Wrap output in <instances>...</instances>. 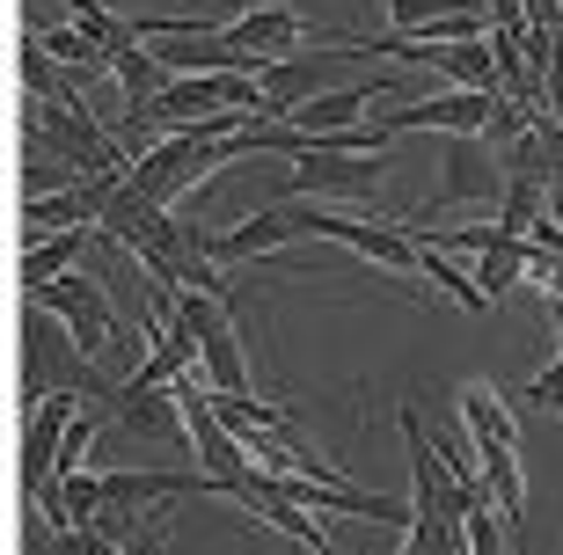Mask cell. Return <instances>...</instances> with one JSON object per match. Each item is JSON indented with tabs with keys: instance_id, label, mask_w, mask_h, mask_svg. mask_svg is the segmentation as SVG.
<instances>
[{
	"instance_id": "obj_1",
	"label": "cell",
	"mask_w": 563,
	"mask_h": 555,
	"mask_svg": "<svg viewBox=\"0 0 563 555\" xmlns=\"http://www.w3.org/2000/svg\"><path fill=\"white\" fill-rule=\"evenodd\" d=\"M234 162V140H198V132H168L162 146H146L132 162V190H146L154 206H176L184 190H198L212 168Z\"/></svg>"
},
{
	"instance_id": "obj_2",
	"label": "cell",
	"mask_w": 563,
	"mask_h": 555,
	"mask_svg": "<svg viewBox=\"0 0 563 555\" xmlns=\"http://www.w3.org/2000/svg\"><path fill=\"white\" fill-rule=\"evenodd\" d=\"M30 314H59L66 322V336H74V351H81V366L88 358H103L118 336H125V322H118V308L103 300V286L96 278H52V286H37L30 292Z\"/></svg>"
},
{
	"instance_id": "obj_3",
	"label": "cell",
	"mask_w": 563,
	"mask_h": 555,
	"mask_svg": "<svg viewBox=\"0 0 563 555\" xmlns=\"http://www.w3.org/2000/svg\"><path fill=\"white\" fill-rule=\"evenodd\" d=\"M490 198H505V162L483 140H446L439 190L424 198L418 220H402V226H424V220H439V212H454V206H490Z\"/></svg>"
},
{
	"instance_id": "obj_4",
	"label": "cell",
	"mask_w": 563,
	"mask_h": 555,
	"mask_svg": "<svg viewBox=\"0 0 563 555\" xmlns=\"http://www.w3.org/2000/svg\"><path fill=\"white\" fill-rule=\"evenodd\" d=\"M396 168V154H336V146H308L300 168L286 176V198H366L380 176Z\"/></svg>"
},
{
	"instance_id": "obj_5",
	"label": "cell",
	"mask_w": 563,
	"mask_h": 555,
	"mask_svg": "<svg viewBox=\"0 0 563 555\" xmlns=\"http://www.w3.org/2000/svg\"><path fill=\"white\" fill-rule=\"evenodd\" d=\"M74 417H81V395H66V388H44L37 402H30V417H22V497H30V504L52 490V475H59V439H66Z\"/></svg>"
},
{
	"instance_id": "obj_6",
	"label": "cell",
	"mask_w": 563,
	"mask_h": 555,
	"mask_svg": "<svg viewBox=\"0 0 563 555\" xmlns=\"http://www.w3.org/2000/svg\"><path fill=\"white\" fill-rule=\"evenodd\" d=\"M308 30H314V22L300 15V8H286V0H256V8H242L234 22H220L212 37L228 44V52H234L242 66H250V74H264V66H272L278 52H286V44H300Z\"/></svg>"
},
{
	"instance_id": "obj_7",
	"label": "cell",
	"mask_w": 563,
	"mask_h": 555,
	"mask_svg": "<svg viewBox=\"0 0 563 555\" xmlns=\"http://www.w3.org/2000/svg\"><path fill=\"white\" fill-rule=\"evenodd\" d=\"M498 96H483V88H454V96H424V103H396L380 110V132L402 140V132H446V140H483V124H490Z\"/></svg>"
},
{
	"instance_id": "obj_8",
	"label": "cell",
	"mask_w": 563,
	"mask_h": 555,
	"mask_svg": "<svg viewBox=\"0 0 563 555\" xmlns=\"http://www.w3.org/2000/svg\"><path fill=\"white\" fill-rule=\"evenodd\" d=\"M314 234H330V242H344L352 256H366V264L380 270H424V242L410 234L402 220H344V212H314Z\"/></svg>"
},
{
	"instance_id": "obj_9",
	"label": "cell",
	"mask_w": 563,
	"mask_h": 555,
	"mask_svg": "<svg viewBox=\"0 0 563 555\" xmlns=\"http://www.w3.org/2000/svg\"><path fill=\"white\" fill-rule=\"evenodd\" d=\"M300 234H314V212L308 206H272V212H256V220H234L228 234H212V264H228V270L256 264V256H278Z\"/></svg>"
},
{
	"instance_id": "obj_10",
	"label": "cell",
	"mask_w": 563,
	"mask_h": 555,
	"mask_svg": "<svg viewBox=\"0 0 563 555\" xmlns=\"http://www.w3.org/2000/svg\"><path fill=\"white\" fill-rule=\"evenodd\" d=\"M110 417H118L132 439L162 446V453H184V439H190L176 395H162V388H110Z\"/></svg>"
},
{
	"instance_id": "obj_11",
	"label": "cell",
	"mask_w": 563,
	"mask_h": 555,
	"mask_svg": "<svg viewBox=\"0 0 563 555\" xmlns=\"http://www.w3.org/2000/svg\"><path fill=\"white\" fill-rule=\"evenodd\" d=\"M388 96H396L388 81H352V88H330V96H314V103H300L286 124H300L308 140H330V132L358 124V110H366V103H388Z\"/></svg>"
},
{
	"instance_id": "obj_12",
	"label": "cell",
	"mask_w": 563,
	"mask_h": 555,
	"mask_svg": "<svg viewBox=\"0 0 563 555\" xmlns=\"http://www.w3.org/2000/svg\"><path fill=\"white\" fill-rule=\"evenodd\" d=\"M454 410H461V424H468V446H476V453L520 446V417L505 410V395H490V388H461V395H454Z\"/></svg>"
},
{
	"instance_id": "obj_13",
	"label": "cell",
	"mask_w": 563,
	"mask_h": 555,
	"mask_svg": "<svg viewBox=\"0 0 563 555\" xmlns=\"http://www.w3.org/2000/svg\"><path fill=\"white\" fill-rule=\"evenodd\" d=\"M81 256H88V226H66V234H44V242H30V248H22V264H15L22 292L52 286V278H74V270H81Z\"/></svg>"
},
{
	"instance_id": "obj_14",
	"label": "cell",
	"mask_w": 563,
	"mask_h": 555,
	"mask_svg": "<svg viewBox=\"0 0 563 555\" xmlns=\"http://www.w3.org/2000/svg\"><path fill=\"white\" fill-rule=\"evenodd\" d=\"M15 74H22V96H30V103H74V96H81V81L44 52V37L15 44Z\"/></svg>"
},
{
	"instance_id": "obj_15",
	"label": "cell",
	"mask_w": 563,
	"mask_h": 555,
	"mask_svg": "<svg viewBox=\"0 0 563 555\" xmlns=\"http://www.w3.org/2000/svg\"><path fill=\"white\" fill-rule=\"evenodd\" d=\"M483 482H490V504L505 519V541L527 534V475H520V446L505 453H483Z\"/></svg>"
},
{
	"instance_id": "obj_16",
	"label": "cell",
	"mask_w": 563,
	"mask_h": 555,
	"mask_svg": "<svg viewBox=\"0 0 563 555\" xmlns=\"http://www.w3.org/2000/svg\"><path fill=\"white\" fill-rule=\"evenodd\" d=\"M542 212H549V176L542 168H512L505 176V198H498V226L505 234H534Z\"/></svg>"
},
{
	"instance_id": "obj_17",
	"label": "cell",
	"mask_w": 563,
	"mask_h": 555,
	"mask_svg": "<svg viewBox=\"0 0 563 555\" xmlns=\"http://www.w3.org/2000/svg\"><path fill=\"white\" fill-rule=\"evenodd\" d=\"M110 74H118V88H125L132 118H146V110L162 103V88L176 81V74H168V66L154 59V52H140V44H132V52H118V59H110Z\"/></svg>"
},
{
	"instance_id": "obj_18",
	"label": "cell",
	"mask_w": 563,
	"mask_h": 555,
	"mask_svg": "<svg viewBox=\"0 0 563 555\" xmlns=\"http://www.w3.org/2000/svg\"><path fill=\"white\" fill-rule=\"evenodd\" d=\"M198 366H206V388L212 395H250V366H242V336H234V322L206 336Z\"/></svg>"
},
{
	"instance_id": "obj_19",
	"label": "cell",
	"mask_w": 563,
	"mask_h": 555,
	"mask_svg": "<svg viewBox=\"0 0 563 555\" xmlns=\"http://www.w3.org/2000/svg\"><path fill=\"white\" fill-rule=\"evenodd\" d=\"M66 15L81 22L88 37H96V44H103V52H110V59L140 44V22H132V15H118V8H103V0H66Z\"/></svg>"
},
{
	"instance_id": "obj_20",
	"label": "cell",
	"mask_w": 563,
	"mask_h": 555,
	"mask_svg": "<svg viewBox=\"0 0 563 555\" xmlns=\"http://www.w3.org/2000/svg\"><path fill=\"white\" fill-rule=\"evenodd\" d=\"M44 52H52V59H59L74 81H88V74H103V66H110V52L88 37L81 22H66V30H44Z\"/></svg>"
},
{
	"instance_id": "obj_21",
	"label": "cell",
	"mask_w": 563,
	"mask_h": 555,
	"mask_svg": "<svg viewBox=\"0 0 563 555\" xmlns=\"http://www.w3.org/2000/svg\"><path fill=\"white\" fill-rule=\"evenodd\" d=\"M527 140H534V110L512 103V96H498V110H490V124H483V146H490L498 162H512Z\"/></svg>"
},
{
	"instance_id": "obj_22",
	"label": "cell",
	"mask_w": 563,
	"mask_h": 555,
	"mask_svg": "<svg viewBox=\"0 0 563 555\" xmlns=\"http://www.w3.org/2000/svg\"><path fill=\"white\" fill-rule=\"evenodd\" d=\"M476 8H490V0H388V30H432V22L446 15H476Z\"/></svg>"
},
{
	"instance_id": "obj_23",
	"label": "cell",
	"mask_w": 563,
	"mask_h": 555,
	"mask_svg": "<svg viewBox=\"0 0 563 555\" xmlns=\"http://www.w3.org/2000/svg\"><path fill=\"white\" fill-rule=\"evenodd\" d=\"M418 242H424V234H418ZM418 278H432L439 292H454V300H461L468 314H490V300H483V286L468 278V270H454V264H446V256H439L432 242H424V270H418Z\"/></svg>"
},
{
	"instance_id": "obj_24",
	"label": "cell",
	"mask_w": 563,
	"mask_h": 555,
	"mask_svg": "<svg viewBox=\"0 0 563 555\" xmlns=\"http://www.w3.org/2000/svg\"><path fill=\"white\" fill-rule=\"evenodd\" d=\"M527 402L549 410V417H563V351H556V366H542L534 380H527Z\"/></svg>"
},
{
	"instance_id": "obj_25",
	"label": "cell",
	"mask_w": 563,
	"mask_h": 555,
	"mask_svg": "<svg viewBox=\"0 0 563 555\" xmlns=\"http://www.w3.org/2000/svg\"><path fill=\"white\" fill-rule=\"evenodd\" d=\"M125 541L103 534V526H74V534H59V555H118Z\"/></svg>"
},
{
	"instance_id": "obj_26",
	"label": "cell",
	"mask_w": 563,
	"mask_h": 555,
	"mask_svg": "<svg viewBox=\"0 0 563 555\" xmlns=\"http://www.w3.org/2000/svg\"><path fill=\"white\" fill-rule=\"evenodd\" d=\"M168 526H176V519H168V504H162V512L146 519V526H140V534H132L118 555H168Z\"/></svg>"
},
{
	"instance_id": "obj_27",
	"label": "cell",
	"mask_w": 563,
	"mask_h": 555,
	"mask_svg": "<svg viewBox=\"0 0 563 555\" xmlns=\"http://www.w3.org/2000/svg\"><path fill=\"white\" fill-rule=\"evenodd\" d=\"M549 96H556V103H549V118L563 124V59H556V74H549Z\"/></svg>"
},
{
	"instance_id": "obj_28",
	"label": "cell",
	"mask_w": 563,
	"mask_h": 555,
	"mask_svg": "<svg viewBox=\"0 0 563 555\" xmlns=\"http://www.w3.org/2000/svg\"><path fill=\"white\" fill-rule=\"evenodd\" d=\"M292 555H336V548H308V541H292Z\"/></svg>"
}]
</instances>
